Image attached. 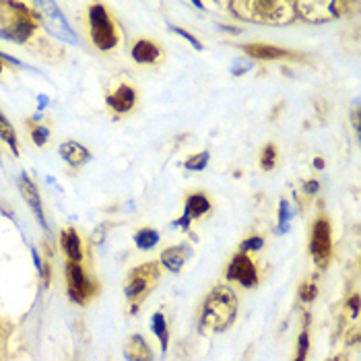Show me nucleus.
Returning a JSON list of instances; mask_svg holds the SVG:
<instances>
[{
    "mask_svg": "<svg viewBox=\"0 0 361 361\" xmlns=\"http://www.w3.org/2000/svg\"><path fill=\"white\" fill-rule=\"evenodd\" d=\"M229 8L238 19L271 25H287L298 17L296 4L289 0H236L229 2Z\"/></svg>",
    "mask_w": 361,
    "mask_h": 361,
    "instance_id": "obj_1",
    "label": "nucleus"
},
{
    "mask_svg": "<svg viewBox=\"0 0 361 361\" xmlns=\"http://www.w3.org/2000/svg\"><path fill=\"white\" fill-rule=\"evenodd\" d=\"M238 316V296L234 289L221 285L215 287L203 303L201 329L205 332L227 331Z\"/></svg>",
    "mask_w": 361,
    "mask_h": 361,
    "instance_id": "obj_2",
    "label": "nucleus"
},
{
    "mask_svg": "<svg viewBox=\"0 0 361 361\" xmlns=\"http://www.w3.org/2000/svg\"><path fill=\"white\" fill-rule=\"evenodd\" d=\"M37 15L30 4L23 2H0V37L15 44H25L37 30Z\"/></svg>",
    "mask_w": 361,
    "mask_h": 361,
    "instance_id": "obj_3",
    "label": "nucleus"
},
{
    "mask_svg": "<svg viewBox=\"0 0 361 361\" xmlns=\"http://www.w3.org/2000/svg\"><path fill=\"white\" fill-rule=\"evenodd\" d=\"M89 35L93 46L101 52H112L120 44L118 25L112 21L106 4L93 2L89 6Z\"/></svg>",
    "mask_w": 361,
    "mask_h": 361,
    "instance_id": "obj_4",
    "label": "nucleus"
},
{
    "mask_svg": "<svg viewBox=\"0 0 361 361\" xmlns=\"http://www.w3.org/2000/svg\"><path fill=\"white\" fill-rule=\"evenodd\" d=\"M157 281H159V267L155 262L141 265L130 271L126 287H124V296L132 303V310H137V305L149 296V291H153Z\"/></svg>",
    "mask_w": 361,
    "mask_h": 361,
    "instance_id": "obj_5",
    "label": "nucleus"
},
{
    "mask_svg": "<svg viewBox=\"0 0 361 361\" xmlns=\"http://www.w3.org/2000/svg\"><path fill=\"white\" fill-rule=\"evenodd\" d=\"M31 8H33V11H39V13H37V19H39L42 25L48 30V33L61 37V39L68 42V44H77V42H79L77 35H75V31H72V27H70L68 21L64 19V15L61 13V8H58L56 2H33Z\"/></svg>",
    "mask_w": 361,
    "mask_h": 361,
    "instance_id": "obj_6",
    "label": "nucleus"
},
{
    "mask_svg": "<svg viewBox=\"0 0 361 361\" xmlns=\"http://www.w3.org/2000/svg\"><path fill=\"white\" fill-rule=\"evenodd\" d=\"M310 254L318 262L320 269L329 265L332 256V227L327 217H318L312 225L310 234Z\"/></svg>",
    "mask_w": 361,
    "mask_h": 361,
    "instance_id": "obj_7",
    "label": "nucleus"
},
{
    "mask_svg": "<svg viewBox=\"0 0 361 361\" xmlns=\"http://www.w3.org/2000/svg\"><path fill=\"white\" fill-rule=\"evenodd\" d=\"M293 4H296V15L300 13L301 19L310 23H324L336 19L341 15V8L345 6L343 2H334V0H298Z\"/></svg>",
    "mask_w": 361,
    "mask_h": 361,
    "instance_id": "obj_8",
    "label": "nucleus"
},
{
    "mask_svg": "<svg viewBox=\"0 0 361 361\" xmlns=\"http://www.w3.org/2000/svg\"><path fill=\"white\" fill-rule=\"evenodd\" d=\"M225 277L227 281H234L246 289H252L258 285V269L254 265V260L250 258V254H243V252H238L232 260H229V267L225 271Z\"/></svg>",
    "mask_w": 361,
    "mask_h": 361,
    "instance_id": "obj_9",
    "label": "nucleus"
},
{
    "mask_svg": "<svg viewBox=\"0 0 361 361\" xmlns=\"http://www.w3.org/2000/svg\"><path fill=\"white\" fill-rule=\"evenodd\" d=\"M95 293V285L91 283L87 272L79 262H68V296L77 303H87L91 296Z\"/></svg>",
    "mask_w": 361,
    "mask_h": 361,
    "instance_id": "obj_10",
    "label": "nucleus"
},
{
    "mask_svg": "<svg viewBox=\"0 0 361 361\" xmlns=\"http://www.w3.org/2000/svg\"><path fill=\"white\" fill-rule=\"evenodd\" d=\"M211 211V201L205 192H192L188 194L186 198V205H184V213L178 221H174V227H182L184 232L190 229V223L194 219H203L207 213Z\"/></svg>",
    "mask_w": 361,
    "mask_h": 361,
    "instance_id": "obj_11",
    "label": "nucleus"
},
{
    "mask_svg": "<svg viewBox=\"0 0 361 361\" xmlns=\"http://www.w3.org/2000/svg\"><path fill=\"white\" fill-rule=\"evenodd\" d=\"M241 50L250 58H256V61H300L303 58L296 52H289L285 48L271 46V44H246V46H241Z\"/></svg>",
    "mask_w": 361,
    "mask_h": 361,
    "instance_id": "obj_12",
    "label": "nucleus"
},
{
    "mask_svg": "<svg viewBox=\"0 0 361 361\" xmlns=\"http://www.w3.org/2000/svg\"><path fill=\"white\" fill-rule=\"evenodd\" d=\"M137 89L128 83H122L112 93H108L106 103L114 114H128L137 108Z\"/></svg>",
    "mask_w": 361,
    "mask_h": 361,
    "instance_id": "obj_13",
    "label": "nucleus"
},
{
    "mask_svg": "<svg viewBox=\"0 0 361 361\" xmlns=\"http://www.w3.org/2000/svg\"><path fill=\"white\" fill-rule=\"evenodd\" d=\"M190 256H192V248L186 246V243H178V246H172V248L163 250L159 262H161V267H165L167 271L176 274V272H180L186 267Z\"/></svg>",
    "mask_w": 361,
    "mask_h": 361,
    "instance_id": "obj_14",
    "label": "nucleus"
},
{
    "mask_svg": "<svg viewBox=\"0 0 361 361\" xmlns=\"http://www.w3.org/2000/svg\"><path fill=\"white\" fill-rule=\"evenodd\" d=\"M19 190H21V196L25 198V203L30 205L31 211L35 213V217L39 219V223L46 227V219H44V209H42L39 190H37V186L33 184V180L27 178V174H21V178H19Z\"/></svg>",
    "mask_w": 361,
    "mask_h": 361,
    "instance_id": "obj_15",
    "label": "nucleus"
},
{
    "mask_svg": "<svg viewBox=\"0 0 361 361\" xmlns=\"http://www.w3.org/2000/svg\"><path fill=\"white\" fill-rule=\"evenodd\" d=\"M130 56H132V61L137 62V64L149 66V64L159 62V58H161V48H159V44L153 42V39H139V42L132 46Z\"/></svg>",
    "mask_w": 361,
    "mask_h": 361,
    "instance_id": "obj_16",
    "label": "nucleus"
},
{
    "mask_svg": "<svg viewBox=\"0 0 361 361\" xmlns=\"http://www.w3.org/2000/svg\"><path fill=\"white\" fill-rule=\"evenodd\" d=\"M124 357L128 361H153V351L141 334H132L124 347Z\"/></svg>",
    "mask_w": 361,
    "mask_h": 361,
    "instance_id": "obj_17",
    "label": "nucleus"
},
{
    "mask_svg": "<svg viewBox=\"0 0 361 361\" xmlns=\"http://www.w3.org/2000/svg\"><path fill=\"white\" fill-rule=\"evenodd\" d=\"M61 157L72 167H81L89 161V151L77 141H66L61 145Z\"/></svg>",
    "mask_w": 361,
    "mask_h": 361,
    "instance_id": "obj_18",
    "label": "nucleus"
},
{
    "mask_svg": "<svg viewBox=\"0 0 361 361\" xmlns=\"http://www.w3.org/2000/svg\"><path fill=\"white\" fill-rule=\"evenodd\" d=\"M61 241L62 250H64V254L68 256V260L81 265V260H83V246H81L79 234H77L75 229H64V232H62Z\"/></svg>",
    "mask_w": 361,
    "mask_h": 361,
    "instance_id": "obj_19",
    "label": "nucleus"
},
{
    "mask_svg": "<svg viewBox=\"0 0 361 361\" xmlns=\"http://www.w3.org/2000/svg\"><path fill=\"white\" fill-rule=\"evenodd\" d=\"M151 331L157 336L161 351L165 353L167 347H170V329H167V320H165V316H163L161 312H155V314L151 316Z\"/></svg>",
    "mask_w": 361,
    "mask_h": 361,
    "instance_id": "obj_20",
    "label": "nucleus"
},
{
    "mask_svg": "<svg viewBox=\"0 0 361 361\" xmlns=\"http://www.w3.org/2000/svg\"><path fill=\"white\" fill-rule=\"evenodd\" d=\"M159 240H161V236L153 227H143L134 234V243L139 250H153L159 243Z\"/></svg>",
    "mask_w": 361,
    "mask_h": 361,
    "instance_id": "obj_21",
    "label": "nucleus"
},
{
    "mask_svg": "<svg viewBox=\"0 0 361 361\" xmlns=\"http://www.w3.org/2000/svg\"><path fill=\"white\" fill-rule=\"evenodd\" d=\"M0 141H4L11 151L15 153V155H19V141H17V132H15V128H13V124L6 120V116L0 112Z\"/></svg>",
    "mask_w": 361,
    "mask_h": 361,
    "instance_id": "obj_22",
    "label": "nucleus"
},
{
    "mask_svg": "<svg viewBox=\"0 0 361 361\" xmlns=\"http://www.w3.org/2000/svg\"><path fill=\"white\" fill-rule=\"evenodd\" d=\"M209 159H211L209 151H201V153L188 157V159L184 161V167H186L188 172H203V170L209 165Z\"/></svg>",
    "mask_w": 361,
    "mask_h": 361,
    "instance_id": "obj_23",
    "label": "nucleus"
},
{
    "mask_svg": "<svg viewBox=\"0 0 361 361\" xmlns=\"http://www.w3.org/2000/svg\"><path fill=\"white\" fill-rule=\"evenodd\" d=\"M274 165H277V147L269 143V145H265V149L260 153V167L265 172H271V170H274Z\"/></svg>",
    "mask_w": 361,
    "mask_h": 361,
    "instance_id": "obj_24",
    "label": "nucleus"
},
{
    "mask_svg": "<svg viewBox=\"0 0 361 361\" xmlns=\"http://www.w3.org/2000/svg\"><path fill=\"white\" fill-rule=\"evenodd\" d=\"M291 209L287 201H281L279 205V225H277V234H287L289 232V219H291Z\"/></svg>",
    "mask_w": 361,
    "mask_h": 361,
    "instance_id": "obj_25",
    "label": "nucleus"
},
{
    "mask_svg": "<svg viewBox=\"0 0 361 361\" xmlns=\"http://www.w3.org/2000/svg\"><path fill=\"white\" fill-rule=\"evenodd\" d=\"M31 139L35 141V145L44 147L46 141L50 139V130L46 126H37V124H31Z\"/></svg>",
    "mask_w": 361,
    "mask_h": 361,
    "instance_id": "obj_26",
    "label": "nucleus"
},
{
    "mask_svg": "<svg viewBox=\"0 0 361 361\" xmlns=\"http://www.w3.org/2000/svg\"><path fill=\"white\" fill-rule=\"evenodd\" d=\"M265 246V240L260 238V236H252V238H248V240H243L240 243V252L243 254H250V252H258L260 248Z\"/></svg>",
    "mask_w": 361,
    "mask_h": 361,
    "instance_id": "obj_27",
    "label": "nucleus"
},
{
    "mask_svg": "<svg viewBox=\"0 0 361 361\" xmlns=\"http://www.w3.org/2000/svg\"><path fill=\"white\" fill-rule=\"evenodd\" d=\"M308 351H310V334H308V331H303L298 338V353H296L293 361H305Z\"/></svg>",
    "mask_w": 361,
    "mask_h": 361,
    "instance_id": "obj_28",
    "label": "nucleus"
},
{
    "mask_svg": "<svg viewBox=\"0 0 361 361\" xmlns=\"http://www.w3.org/2000/svg\"><path fill=\"white\" fill-rule=\"evenodd\" d=\"M316 293H318V287L314 285V281H305L300 287V300L305 303L316 300Z\"/></svg>",
    "mask_w": 361,
    "mask_h": 361,
    "instance_id": "obj_29",
    "label": "nucleus"
},
{
    "mask_svg": "<svg viewBox=\"0 0 361 361\" xmlns=\"http://www.w3.org/2000/svg\"><path fill=\"white\" fill-rule=\"evenodd\" d=\"M170 31H174L176 35H180V37H184V39H188V42H190V44H192L196 50H203V44H201V42H198V39H196V37H194L190 31L182 30V27H176V25H170Z\"/></svg>",
    "mask_w": 361,
    "mask_h": 361,
    "instance_id": "obj_30",
    "label": "nucleus"
},
{
    "mask_svg": "<svg viewBox=\"0 0 361 361\" xmlns=\"http://www.w3.org/2000/svg\"><path fill=\"white\" fill-rule=\"evenodd\" d=\"M347 308L351 310V316L357 318V314H360V296H351L349 301H347Z\"/></svg>",
    "mask_w": 361,
    "mask_h": 361,
    "instance_id": "obj_31",
    "label": "nucleus"
},
{
    "mask_svg": "<svg viewBox=\"0 0 361 361\" xmlns=\"http://www.w3.org/2000/svg\"><path fill=\"white\" fill-rule=\"evenodd\" d=\"M318 188H320L318 180H310L303 184V192H305V194H310V196H312V194H316V192H318Z\"/></svg>",
    "mask_w": 361,
    "mask_h": 361,
    "instance_id": "obj_32",
    "label": "nucleus"
},
{
    "mask_svg": "<svg viewBox=\"0 0 361 361\" xmlns=\"http://www.w3.org/2000/svg\"><path fill=\"white\" fill-rule=\"evenodd\" d=\"M314 163H316V167H318V170H322V167H324V159H322V157H316V159H314Z\"/></svg>",
    "mask_w": 361,
    "mask_h": 361,
    "instance_id": "obj_33",
    "label": "nucleus"
},
{
    "mask_svg": "<svg viewBox=\"0 0 361 361\" xmlns=\"http://www.w3.org/2000/svg\"><path fill=\"white\" fill-rule=\"evenodd\" d=\"M353 122H355V128L360 130V112H353Z\"/></svg>",
    "mask_w": 361,
    "mask_h": 361,
    "instance_id": "obj_34",
    "label": "nucleus"
},
{
    "mask_svg": "<svg viewBox=\"0 0 361 361\" xmlns=\"http://www.w3.org/2000/svg\"><path fill=\"white\" fill-rule=\"evenodd\" d=\"M329 361H347V357H345V355H338V357H334V360H329Z\"/></svg>",
    "mask_w": 361,
    "mask_h": 361,
    "instance_id": "obj_35",
    "label": "nucleus"
},
{
    "mask_svg": "<svg viewBox=\"0 0 361 361\" xmlns=\"http://www.w3.org/2000/svg\"><path fill=\"white\" fill-rule=\"evenodd\" d=\"M2 70H4V64H2V58H0V75H2Z\"/></svg>",
    "mask_w": 361,
    "mask_h": 361,
    "instance_id": "obj_36",
    "label": "nucleus"
}]
</instances>
